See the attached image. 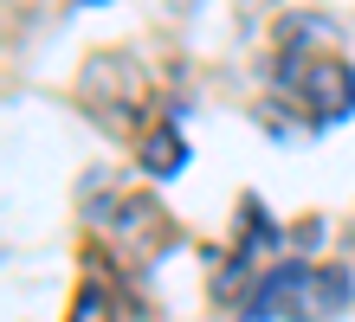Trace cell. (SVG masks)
<instances>
[{
    "instance_id": "6da1fadb",
    "label": "cell",
    "mask_w": 355,
    "mask_h": 322,
    "mask_svg": "<svg viewBox=\"0 0 355 322\" xmlns=\"http://www.w3.org/2000/svg\"><path fill=\"white\" fill-rule=\"evenodd\" d=\"M349 303V271L343 265H278L265 271L252 296H245V322H323V316H343Z\"/></svg>"
},
{
    "instance_id": "7a4b0ae2",
    "label": "cell",
    "mask_w": 355,
    "mask_h": 322,
    "mask_svg": "<svg viewBox=\"0 0 355 322\" xmlns=\"http://www.w3.org/2000/svg\"><path fill=\"white\" fill-rule=\"evenodd\" d=\"M278 78H284L291 103H297L317 129L355 116V64L343 52H323V58H310V64H278Z\"/></svg>"
},
{
    "instance_id": "3957f363",
    "label": "cell",
    "mask_w": 355,
    "mask_h": 322,
    "mask_svg": "<svg viewBox=\"0 0 355 322\" xmlns=\"http://www.w3.org/2000/svg\"><path fill=\"white\" fill-rule=\"evenodd\" d=\"M336 46H343V33L323 13H284L278 19V64H310V58H323Z\"/></svg>"
},
{
    "instance_id": "277c9868",
    "label": "cell",
    "mask_w": 355,
    "mask_h": 322,
    "mask_svg": "<svg viewBox=\"0 0 355 322\" xmlns=\"http://www.w3.org/2000/svg\"><path fill=\"white\" fill-rule=\"evenodd\" d=\"M136 161H142V175L168 181V175H181V168H187V142L175 136V129H149L142 148H136Z\"/></svg>"
},
{
    "instance_id": "5b68a950",
    "label": "cell",
    "mask_w": 355,
    "mask_h": 322,
    "mask_svg": "<svg viewBox=\"0 0 355 322\" xmlns=\"http://www.w3.org/2000/svg\"><path fill=\"white\" fill-rule=\"evenodd\" d=\"M116 310H110V290H78V303H71V322H110Z\"/></svg>"
},
{
    "instance_id": "8992f818",
    "label": "cell",
    "mask_w": 355,
    "mask_h": 322,
    "mask_svg": "<svg viewBox=\"0 0 355 322\" xmlns=\"http://www.w3.org/2000/svg\"><path fill=\"white\" fill-rule=\"evenodd\" d=\"M245 7H265V0H245Z\"/></svg>"
}]
</instances>
